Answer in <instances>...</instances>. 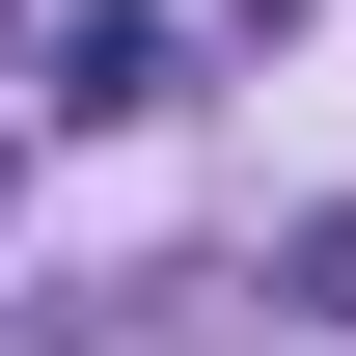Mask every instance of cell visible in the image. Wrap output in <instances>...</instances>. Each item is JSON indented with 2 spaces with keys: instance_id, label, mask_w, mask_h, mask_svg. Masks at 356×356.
<instances>
[{
  "instance_id": "cell-2",
  "label": "cell",
  "mask_w": 356,
  "mask_h": 356,
  "mask_svg": "<svg viewBox=\"0 0 356 356\" xmlns=\"http://www.w3.org/2000/svg\"><path fill=\"white\" fill-rule=\"evenodd\" d=\"M274 329H356V220H302V247H274Z\"/></svg>"
},
{
  "instance_id": "cell-1",
  "label": "cell",
  "mask_w": 356,
  "mask_h": 356,
  "mask_svg": "<svg viewBox=\"0 0 356 356\" xmlns=\"http://www.w3.org/2000/svg\"><path fill=\"white\" fill-rule=\"evenodd\" d=\"M55 110H192V28H137V0H110V28H55Z\"/></svg>"
}]
</instances>
